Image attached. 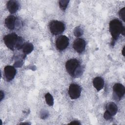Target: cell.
Masks as SVG:
<instances>
[{
    "mask_svg": "<svg viewBox=\"0 0 125 125\" xmlns=\"http://www.w3.org/2000/svg\"><path fill=\"white\" fill-rule=\"evenodd\" d=\"M3 41L6 46L12 50L15 48L20 49L22 48L23 45L22 39L18 37L15 33H11L5 36Z\"/></svg>",
    "mask_w": 125,
    "mask_h": 125,
    "instance_id": "obj_1",
    "label": "cell"
},
{
    "mask_svg": "<svg viewBox=\"0 0 125 125\" xmlns=\"http://www.w3.org/2000/svg\"><path fill=\"white\" fill-rule=\"evenodd\" d=\"M109 31L114 40L118 39L120 35H125V28L122 23L118 19H114L109 22Z\"/></svg>",
    "mask_w": 125,
    "mask_h": 125,
    "instance_id": "obj_2",
    "label": "cell"
},
{
    "mask_svg": "<svg viewBox=\"0 0 125 125\" xmlns=\"http://www.w3.org/2000/svg\"><path fill=\"white\" fill-rule=\"evenodd\" d=\"M65 68L68 73L72 77L78 76L81 73V67L80 62L76 59L68 60L65 63Z\"/></svg>",
    "mask_w": 125,
    "mask_h": 125,
    "instance_id": "obj_3",
    "label": "cell"
},
{
    "mask_svg": "<svg viewBox=\"0 0 125 125\" xmlns=\"http://www.w3.org/2000/svg\"><path fill=\"white\" fill-rule=\"evenodd\" d=\"M49 29L53 34L58 35L64 31L65 26L64 23L60 21H53L49 24Z\"/></svg>",
    "mask_w": 125,
    "mask_h": 125,
    "instance_id": "obj_4",
    "label": "cell"
},
{
    "mask_svg": "<svg viewBox=\"0 0 125 125\" xmlns=\"http://www.w3.org/2000/svg\"><path fill=\"white\" fill-rule=\"evenodd\" d=\"M81 87L75 83H72L69 85L68 93L71 99H76L81 95Z\"/></svg>",
    "mask_w": 125,
    "mask_h": 125,
    "instance_id": "obj_5",
    "label": "cell"
},
{
    "mask_svg": "<svg viewBox=\"0 0 125 125\" xmlns=\"http://www.w3.org/2000/svg\"><path fill=\"white\" fill-rule=\"evenodd\" d=\"M69 44V39L65 36H61L56 40V45L59 50L65 49Z\"/></svg>",
    "mask_w": 125,
    "mask_h": 125,
    "instance_id": "obj_6",
    "label": "cell"
},
{
    "mask_svg": "<svg viewBox=\"0 0 125 125\" xmlns=\"http://www.w3.org/2000/svg\"><path fill=\"white\" fill-rule=\"evenodd\" d=\"M114 96L115 98L121 99L125 94V89L124 86L119 83H115L113 86Z\"/></svg>",
    "mask_w": 125,
    "mask_h": 125,
    "instance_id": "obj_7",
    "label": "cell"
},
{
    "mask_svg": "<svg viewBox=\"0 0 125 125\" xmlns=\"http://www.w3.org/2000/svg\"><path fill=\"white\" fill-rule=\"evenodd\" d=\"M85 45L86 43L83 39L78 38L74 42L73 47L75 51L80 53L85 49Z\"/></svg>",
    "mask_w": 125,
    "mask_h": 125,
    "instance_id": "obj_8",
    "label": "cell"
},
{
    "mask_svg": "<svg viewBox=\"0 0 125 125\" xmlns=\"http://www.w3.org/2000/svg\"><path fill=\"white\" fill-rule=\"evenodd\" d=\"M4 72L7 80L10 81L14 79L16 74L15 68L11 65H7L4 67Z\"/></svg>",
    "mask_w": 125,
    "mask_h": 125,
    "instance_id": "obj_9",
    "label": "cell"
},
{
    "mask_svg": "<svg viewBox=\"0 0 125 125\" xmlns=\"http://www.w3.org/2000/svg\"><path fill=\"white\" fill-rule=\"evenodd\" d=\"M7 7L11 13H14L17 11L19 8V3L17 0H9L7 3Z\"/></svg>",
    "mask_w": 125,
    "mask_h": 125,
    "instance_id": "obj_10",
    "label": "cell"
},
{
    "mask_svg": "<svg viewBox=\"0 0 125 125\" xmlns=\"http://www.w3.org/2000/svg\"><path fill=\"white\" fill-rule=\"evenodd\" d=\"M104 82L103 79L100 77L95 78L93 80V84L97 91L101 90L104 86Z\"/></svg>",
    "mask_w": 125,
    "mask_h": 125,
    "instance_id": "obj_11",
    "label": "cell"
},
{
    "mask_svg": "<svg viewBox=\"0 0 125 125\" xmlns=\"http://www.w3.org/2000/svg\"><path fill=\"white\" fill-rule=\"evenodd\" d=\"M16 18L14 16H9L5 20V23L6 27L10 29L13 30L15 28Z\"/></svg>",
    "mask_w": 125,
    "mask_h": 125,
    "instance_id": "obj_12",
    "label": "cell"
},
{
    "mask_svg": "<svg viewBox=\"0 0 125 125\" xmlns=\"http://www.w3.org/2000/svg\"><path fill=\"white\" fill-rule=\"evenodd\" d=\"M106 111H108L112 116L115 115L118 111L117 106L115 103L112 102L106 104Z\"/></svg>",
    "mask_w": 125,
    "mask_h": 125,
    "instance_id": "obj_13",
    "label": "cell"
},
{
    "mask_svg": "<svg viewBox=\"0 0 125 125\" xmlns=\"http://www.w3.org/2000/svg\"><path fill=\"white\" fill-rule=\"evenodd\" d=\"M34 49V46L32 43L26 42L23 44L22 46V50L24 54H28L30 53Z\"/></svg>",
    "mask_w": 125,
    "mask_h": 125,
    "instance_id": "obj_14",
    "label": "cell"
},
{
    "mask_svg": "<svg viewBox=\"0 0 125 125\" xmlns=\"http://www.w3.org/2000/svg\"><path fill=\"white\" fill-rule=\"evenodd\" d=\"M45 99L46 104L49 106H52L54 104V100L52 96L49 93H47L45 95Z\"/></svg>",
    "mask_w": 125,
    "mask_h": 125,
    "instance_id": "obj_15",
    "label": "cell"
},
{
    "mask_svg": "<svg viewBox=\"0 0 125 125\" xmlns=\"http://www.w3.org/2000/svg\"><path fill=\"white\" fill-rule=\"evenodd\" d=\"M69 0H61L59 1V5L61 9L62 10H65L69 3Z\"/></svg>",
    "mask_w": 125,
    "mask_h": 125,
    "instance_id": "obj_16",
    "label": "cell"
},
{
    "mask_svg": "<svg viewBox=\"0 0 125 125\" xmlns=\"http://www.w3.org/2000/svg\"><path fill=\"white\" fill-rule=\"evenodd\" d=\"M74 34L76 37L81 36L83 34V30L80 26H77L74 29Z\"/></svg>",
    "mask_w": 125,
    "mask_h": 125,
    "instance_id": "obj_17",
    "label": "cell"
},
{
    "mask_svg": "<svg viewBox=\"0 0 125 125\" xmlns=\"http://www.w3.org/2000/svg\"><path fill=\"white\" fill-rule=\"evenodd\" d=\"M119 16L120 18L124 21H125V8L124 7L121 9L119 11Z\"/></svg>",
    "mask_w": 125,
    "mask_h": 125,
    "instance_id": "obj_18",
    "label": "cell"
},
{
    "mask_svg": "<svg viewBox=\"0 0 125 125\" xmlns=\"http://www.w3.org/2000/svg\"><path fill=\"white\" fill-rule=\"evenodd\" d=\"M112 115L107 111H106L104 113V118L105 119V120H110L112 118Z\"/></svg>",
    "mask_w": 125,
    "mask_h": 125,
    "instance_id": "obj_19",
    "label": "cell"
},
{
    "mask_svg": "<svg viewBox=\"0 0 125 125\" xmlns=\"http://www.w3.org/2000/svg\"><path fill=\"white\" fill-rule=\"evenodd\" d=\"M69 124H73V125H81V123L78 121H73L70 122Z\"/></svg>",
    "mask_w": 125,
    "mask_h": 125,
    "instance_id": "obj_20",
    "label": "cell"
},
{
    "mask_svg": "<svg viewBox=\"0 0 125 125\" xmlns=\"http://www.w3.org/2000/svg\"><path fill=\"white\" fill-rule=\"evenodd\" d=\"M0 101H1V100H2V99L4 98V95L3 92L2 91H0Z\"/></svg>",
    "mask_w": 125,
    "mask_h": 125,
    "instance_id": "obj_21",
    "label": "cell"
},
{
    "mask_svg": "<svg viewBox=\"0 0 125 125\" xmlns=\"http://www.w3.org/2000/svg\"><path fill=\"white\" fill-rule=\"evenodd\" d=\"M124 49H125V47H123V49L122 50V54L123 55V56H125V54H124Z\"/></svg>",
    "mask_w": 125,
    "mask_h": 125,
    "instance_id": "obj_22",
    "label": "cell"
},
{
    "mask_svg": "<svg viewBox=\"0 0 125 125\" xmlns=\"http://www.w3.org/2000/svg\"><path fill=\"white\" fill-rule=\"evenodd\" d=\"M21 124H28V123H21Z\"/></svg>",
    "mask_w": 125,
    "mask_h": 125,
    "instance_id": "obj_23",
    "label": "cell"
}]
</instances>
